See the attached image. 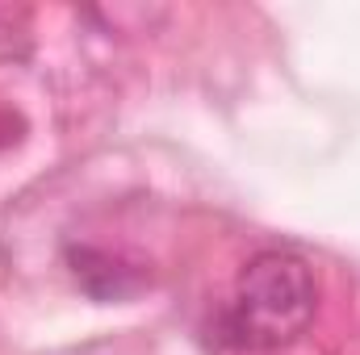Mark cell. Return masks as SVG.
<instances>
[{
	"label": "cell",
	"instance_id": "cell-2",
	"mask_svg": "<svg viewBox=\"0 0 360 355\" xmlns=\"http://www.w3.org/2000/svg\"><path fill=\"white\" fill-rule=\"evenodd\" d=\"M72 276L80 280V288L89 293L92 301H122L139 288V272L126 267L117 255L96 251V247H72Z\"/></svg>",
	"mask_w": 360,
	"mask_h": 355
},
{
	"label": "cell",
	"instance_id": "cell-1",
	"mask_svg": "<svg viewBox=\"0 0 360 355\" xmlns=\"http://www.w3.org/2000/svg\"><path fill=\"white\" fill-rule=\"evenodd\" d=\"M314 305L319 288L310 264L293 251H260L239 272L218 335L235 351H276L314 322Z\"/></svg>",
	"mask_w": 360,
	"mask_h": 355
}]
</instances>
